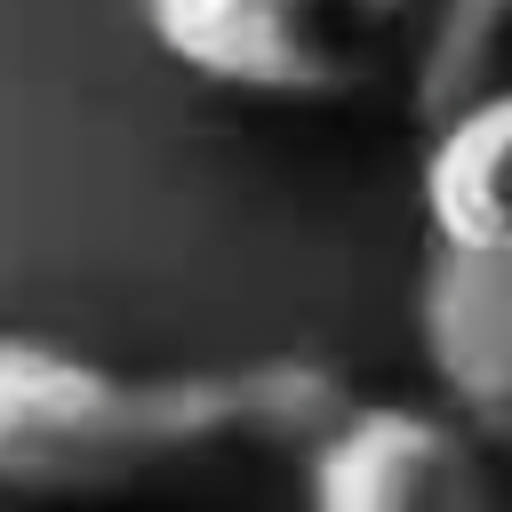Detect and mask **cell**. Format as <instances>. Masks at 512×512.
<instances>
[{
    "label": "cell",
    "mask_w": 512,
    "mask_h": 512,
    "mask_svg": "<svg viewBox=\"0 0 512 512\" xmlns=\"http://www.w3.org/2000/svg\"><path fill=\"white\" fill-rule=\"evenodd\" d=\"M152 48L248 104H352L424 32V0H136Z\"/></svg>",
    "instance_id": "2"
},
{
    "label": "cell",
    "mask_w": 512,
    "mask_h": 512,
    "mask_svg": "<svg viewBox=\"0 0 512 512\" xmlns=\"http://www.w3.org/2000/svg\"><path fill=\"white\" fill-rule=\"evenodd\" d=\"M304 512H512L496 448L448 408L352 400L304 448Z\"/></svg>",
    "instance_id": "3"
},
{
    "label": "cell",
    "mask_w": 512,
    "mask_h": 512,
    "mask_svg": "<svg viewBox=\"0 0 512 512\" xmlns=\"http://www.w3.org/2000/svg\"><path fill=\"white\" fill-rule=\"evenodd\" d=\"M416 344L440 384V408L512 456V264L432 256L416 288Z\"/></svg>",
    "instance_id": "4"
},
{
    "label": "cell",
    "mask_w": 512,
    "mask_h": 512,
    "mask_svg": "<svg viewBox=\"0 0 512 512\" xmlns=\"http://www.w3.org/2000/svg\"><path fill=\"white\" fill-rule=\"evenodd\" d=\"M512 40V0H432L416 56H408V88L424 112H448L456 96H472L480 80H496V56Z\"/></svg>",
    "instance_id": "6"
},
{
    "label": "cell",
    "mask_w": 512,
    "mask_h": 512,
    "mask_svg": "<svg viewBox=\"0 0 512 512\" xmlns=\"http://www.w3.org/2000/svg\"><path fill=\"white\" fill-rule=\"evenodd\" d=\"M416 208L432 256L512 264V80H480L448 112H432L416 160Z\"/></svg>",
    "instance_id": "5"
},
{
    "label": "cell",
    "mask_w": 512,
    "mask_h": 512,
    "mask_svg": "<svg viewBox=\"0 0 512 512\" xmlns=\"http://www.w3.org/2000/svg\"><path fill=\"white\" fill-rule=\"evenodd\" d=\"M344 408H352L344 376L304 352H272L248 368L144 376L80 344L0 328V496L88 504L224 440L312 448Z\"/></svg>",
    "instance_id": "1"
}]
</instances>
